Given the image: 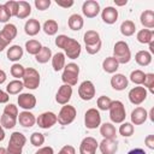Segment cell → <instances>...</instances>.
I'll return each mask as SVG.
<instances>
[{
    "label": "cell",
    "instance_id": "25",
    "mask_svg": "<svg viewBox=\"0 0 154 154\" xmlns=\"http://www.w3.org/2000/svg\"><path fill=\"white\" fill-rule=\"evenodd\" d=\"M67 24H69V28L71 30H75V31H78L83 28V24H84V20L82 18L81 14H77V13H73L67 19Z\"/></svg>",
    "mask_w": 154,
    "mask_h": 154
},
{
    "label": "cell",
    "instance_id": "11",
    "mask_svg": "<svg viewBox=\"0 0 154 154\" xmlns=\"http://www.w3.org/2000/svg\"><path fill=\"white\" fill-rule=\"evenodd\" d=\"M97 147L99 143L94 137H84L79 144V154H95Z\"/></svg>",
    "mask_w": 154,
    "mask_h": 154
},
{
    "label": "cell",
    "instance_id": "9",
    "mask_svg": "<svg viewBox=\"0 0 154 154\" xmlns=\"http://www.w3.org/2000/svg\"><path fill=\"white\" fill-rule=\"evenodd\" d=\"M78 95L82 100L89 101L95 96V87L91 81H84L78 87Z\"/></svg>",
    "mask_w": 154,
    "mask_h": 154
},
{
    "label": "cell",
    "instance_id": "52",
    "mask_svg": "<svg viewBox=\"0 0 154 154\" xmlns=\"http://www.w3.org/2000/svg\"><path fill=\"white\" fill-rule=\"evenodd\" d=\"M144 143L149 149H154V135H148L144 138Z\"/></svg>",
    "mask_w": 154,
    "mask_h": 154
},
{
    "label": "cell",
    "instance_id": "47",
    "mask_svg": "<svg viewBox=\"0 0 154 154\" xmlns=\"http://www.w3.org/2000/svg\"><path fill=\"white\" fill-rule=\"evenodd\" d=\"M34 4L38 11H45L51 6V0H35Z\"/></svg>",
    "mask_w": 154,
    "mask_h": 154
},
{
    "label": "cell",
    "instance_id": "49",
    "mask_svg": "<svg viewBox=\"0 0 154 154\" xmlns=\"http://www.w3.org/2000/svg\"><path fill=\"white\" fill-rule=\"evenodd\" d=\"M101 45H102V42H99V43L93 45V46H85L87 53H89V54H96V53H99V51L101 49Z\"/></svg>",
    "mask_w": 154,
    "mask_h": 154
},
{
    "label": "cell",
    "instance_id": "53",
    "mask_svg": "<svg viewBox=\"0 0 154 154\" xmlns=\"http://www.w3.org/2000/svg\"><path fill=\"white\" fill-rule=\"evenodd\" d=\"M35 154H54V150L52 147L47 146V147H41Z\"/></svg>",
    "mask_w": 154,
    "mask_h": 154
},
{
    "label": "cell",
    "instance_id": "40",
    "mask_svg": "<svg viewBox=\"0 0 154 154\" xmlns=\"http://www.w3.org/2000/svg\"><path fill=\"white\" fill-rule=\"evenodd\" d=\"M11 75H12V77H14L16 79H20V78H23V76H24V71H25V67L23 66V65H20V64H13L12 66H11Z\"/></svg>",
    "mask_w": 154,
    "mask_h": 154
},
{
    "label": "cell",
    "instance_id": "45",
    "mask_svg": "<svg viewBox=\"0 0 154 154\" xmlns=\"http://www.w3.org/2000/svg\"><path fill=\"white\" fill-rule=\"evenodd\" d=\"M6 10L8 11L10 16L11 17H16L17 16V10H18V1H13V0H10L4 4Z\"/></svg>",
    "mask_w": 154,
    "mask_h": 154
},
{
    "label": "cell",
    "instance_id": "30",
    "mask_svg": "<svg viewBox=\"0 0 154 154\" xmlns=\"http://www.w3.org/2000/svg\"><path fill=\"white\" fill-rule=\"evenodd\" d=\"M23 57V48L19 45H13L7 49V59L11 61H17Z\"/></svg>",
    "mask_w": 154,
    "mask_h": 154
},
{
    "label": "cell",
    "instance_id": "50",
    "mask_svg": "<svg viewBox=\"0 0 154 154\" xmlns=\"http://www.w3.org/2000/svg\"><path fill=\"white\" fill-rule=\"evenodd\" d=\"M59 154H76V150H75V148H73L72 146L66 144V146H64V147L60 149Z\"/></svg>",
    "mask_w": 154,
    "mask_h": 154
},
{
    "label": "cell",
    "instance_id": "28",
    "mask_svg": "<svg viewBox=\"0 0 154 154\" xmlns=\"http://www.w3.org/2000/svg\"><path fill=\"white\" fill-rule=\"evenodd\" d=\"M136 38L140 43H146L148 45L149 42H152L154 40V31L153 30H149V29H142L137 32L136 35Z\"/></svg>",
    "mask_w": 154,
    "mask_h": 154
},
{
    "label": "cell",
    "instance_id": "38",
    "mask_svg": "<svg viewBox=\"0 0 154 154\" xmlns=\"http://www.w3.org/2000/svg\"><path fill=\"white\" fill-rule=\"evenodd\" d=\"M16 123H17V118H13L7 114H2L0 118V124L5 129H13L16 126Z\"/></svg>",
    "mask_w": 154,
    "mask_h": 154
},
{
    "label": "cell",
    "instance_id": "24",
    "mask_svg": "<svg viewBox=\"0 0 154 154\" xmlns=\"http://www.w3.org/2000/svg\"><path fill=\"white\" fill-rule=\"evenodd\" d=\"M100 134L103 138H109V140H114L116 135H117V130L114 128V125L112 123H103L100 126Z\"/></svg>",
    "mask_w": 154,
    "mask_h": 154
},
{
    "label": "cell",
    "instance_id": "29",
    "mask_svg": "<svg viewBox=\"0 0 154 154\" xmlns=\"http://www.w3.org/2000/svg\"><path fill=\"white\" fill-rule=\"evenodd\" d=\"M135 60L141 66H148L152 63V54L148 51H138L135 55Z\"/></svg>",
    "mask_w": 154,
    "mask_h": 154
},
{
    "label": "cell",
    "instance_id": "60",
    "mask_svg": "<svg viewBox=\"0 0 154 154\" xmlns=\"http://www.w3.org/2000/svg\"><path fill=\"white\" fill-rule=\"evenodd\" d=\"M148 45H149V53H150V54H152V53H154V41L149 42Z\"/></svg>",
    "mask_w": 154,
    "mask_h": 154
},
{
    "label": "cell",
    "instance_id": "46",
    "mask_svg": "<svg viewBox=\"0 0 154 154\" xmlns=\"http://www.w3.org/2000/svg\"><path fill=\"white\" fill-rule=\"evenodd\" d=\"M4 114H7V116H11L13 118H17L18 117V108L16 105L13 103H10L7 106H5L4 108Z\"/></svg>",
    "mask_w": 154,
    "mask_h": 154
},
{
    "label": "cell",
    "instance_id": "19",
    "mask_svg": "<svg viewBox=\"0 0 154 154\" xmlns=\"http://www.w3.org/2000/svg\"><path fill=\"white\" fill-rule=\"evenodd\" d=\"M111 85L114 90H124L128 87V78L123 73H116L111 78Z\"/></svg>",
    "mask_w": 154,
    "mask_h": 154
},
{
    "label": "cell",
    "instance_id": "62",
    "mask_svg": "<svg viewBox=\"0 0 154 154\" xmlns=\"http://www.w3.org/2000/svg\"><path fill=\"white\" fill-rule=\"evenodd\" d=\"M153 112H154V109L152 108V109H150V113L148 114V116H149V118H150V120H154V118H153Z\"/></svg>",
    "mask_w": 154,
    "mask_h": 154
},
{
    "label": "cell",
    "instance_id": "26",
    "mask_svg": "<svg viewBox=\"0 0 154 154\" xmlns=\"http://www.w3.org/2000/svg\"><path fill=\"white\" fill-rule=\"evenodd\" d=\"M118 67H119V64L114 57H107L102 61V69L107 73H114L118 70Z\"/></svg>",
    "mask_w": 154,
    "mask_h": 154
},
{
    "label": "cell",
    "instance_id": "43",
    "mask_svg": "<svg viewBox=\"0 0 154 154\" xmlns=\"http://www.w3.org/2000/svg\"><path fill=\"white\" fill-rule=\"evenodd\" d=\"M30 143L35 147H41L45 143V136L41 132H34L30 136Z\"/></svg>",
    "mask_w": 154,
    "mask_h": 154
},
{
    "label": "cell",
    "instance_id": "3",
    "mask_svg": "<svg viewBox=\"0 0 154 154\" xmlns=\"http://www.w3.org/2000/svg\"><path fill=\"white\" fill-rule=\"evenodd\" d=\"M113 54L118 64H128L131 60V52H130L129 45L125 41L116 42L113 47Z\"/></svg>",
    "mask_w": 154,
    "mask_h": 154
},
{
    "label": "cell",
    "instance_id": "23",
    "mask_svg": "<svg viewBox=\"0 0 154 154\" xmlns=\"http://www.w3.org/2000/svg\"><path fill=\"white\" fill-rule=\"evenodd\" d=\"M140 20L144 28H147L149 30L153 29L154 28V11L153 10H144L141 13Z\"/></svg>",
    "mask_w": 154,
    "mask_h": 154
},
{
    "label": "cell",
    "instance_id": "31",
    "mask_svg": "<svg viewBox=\"0 0 154 154\" xmlns=\"http://www.w3.org/2000/svg\"><path fill=\"white\" fill-rule=\"evenodd\" d=\"M52 66L57 72L65 67V54L63 52H58L52 57Z\"/></svg>",
    "mask_w": 154,
    "mask_h": 154
},
{
    "label": "cell",
    "instance_id": "36",
    "mask_svg": "<svg viewBox=\"0 0 154 154\" xmlns=\"http://www.w3.org/2000/svg\"><path fill=\"white\" fill-rule=\"evenodd\" d=\"M41 48H42V45H41L40 41H37V40L31 38V40H29V41L25 42V49H26V52H28L29 54H31V55H36V54L41 51Z\"/></svg>",
    "mask_w": 154,
    "mask_h": 154
},
{
    "label": "cell",
    "instance_id": "34",
    "mask_svg": "<svg viewBox=\"0 0 154 154\" xmlns=\"http://www.w3.org/2000/svg\"><path fill=\"white\" fill-rule=\"evenodd\" d=\"M136 31V25L132 20H124L120 24V32L124 36H132Z\"/></svg>",
    "mask_w": 154,
    "mask_h": 154
},
{
    "label": "cell",
    "instance_id": "16",
    "mask_svg": "<svg viewBox=\"0 0 154 154\" xmlns=\"http://www.w3.org/2000/svg\"><path fill=\"white\" fill-rule=\"evenodd\" d=\"M99 148L102 154H116V152L118 150V144L116 140L103 138L99 143Z\"/></svg>",
    "mask_w": 154,
    "mask_h": 154
},
{
    "label": "cell",
    "instance_id": "17",
    "mask_svg": "<svg viewBox=\"0 0 154 154\" xmlns=\"http://www.w3.org/2000/svg\"><path fill=\"white\" fill-rule=\"evenodd\" d=\"M131 124H135V125H141L143 124L147 118H148V113L146 111V108L143 107H136L132 112H131Z\"/></svg>",
    "mask_w": 154,
    "mask_h": 154
},
{
    "label": "cell",
    "instance_id": "41",
    "mask_svg": "<svg viewBox=\"0 0 154 154\" xmlns=\"http://www.w3.org/2000/svg\"><path fill=\"white\" fill-rule=\"evenodd\" d=\"M111 103H112V100H111L108 96H106V95L100 96V97L97 99V101H96L97 108L101 109V111H107V109H109Z\"/></svg>",
    "mask_w": 154,
    "mask_h": 154
},
{
    "label": "cell",
    "instance_id": "27",
    "mask_svg": "<svg viewBox=\"0 0 154 154\" xmlns=\"http://www.w3.org/2000/svg\"><path fill=\"white\" fill-rule=\"evenodd\" d=\"M31 13V6L28 1H18V10H17V18L24 19L28 18Z\"/></svg>",
    "mask_w": 154,
    "mask_h": 154
},
{
    "label": "cell",
    "instance_id": "14",
    "mask_svg": "<svg viewBox=\"0 0 154 154\" xmlns=\"http://www.w3.org/2000/svg\"><path fill=\"white\" fill-rule=\"evenodd\" d=\"M18 105L20 108H23L24 111H29L32 109L36 106V97L35 95L30 94V93H22L18 96Z\"/></svg>",
    "mask_w": 154,
    "mask_h": 154
},
{
    "label": "cell",
    "instance_id": "6",
    "mask_svg": "<svg viewBox=\"0 0 154 154\" xmlns=\"http://www.w3.org/2000/svg\"><path fill=\"white\" fill-rule=\"evenodd\" d=\"M23 85L28 89H36L40 85V73L32 67H26L23 76Z\"/></svg>",
    "mask_w": 154,
    "mask_h": 154
},
{
    "label": "cell",
    "instance_id": "4",
    "mask_svg": "<svg viewBox=\"0 0 154 154\" xmlns=\"http://www.w3.org/2000/svg\"><path fill=\"white\" fill-rule=\"evenodd\" d=\"M78 75H79V66L77 64H75V63H69L64 67V72H63L61 79H63L64 84L73 87V85L77 84Z\"/></svg>",
    "mask_w": 154,
    "mask_h": 154
},
{
    "label": "cell",
    "instance_id": "5",
    "mask_svg": "<svg viewBox=\"0 0 154 154\" xmlns=\"http://www.w3.org/2000/svg\"><path fill=\"white\" fill-rule=\"evenodd\" d=\"M108 111H109V118L113 123H117V124L124 123L125 117H126V112H125L124 103L122 101H119V100L112 101Z\"/></svg>",
    "mask_w": 154,
    "mask_h": 154
},
{
    "label": "cell",
    "instance_id": "58",
    "mask_svg": "<svg viewBox=\"0 0 154 154\" xmlns=\"http://www.w3.org/2000/svg\"><path fill=\"white\" fill-rule=\"evenodd\" d=\"M4 138H5V130H4V128L0 124V142L4 141Z\"/></svg>",
    "mask_w": 154,
    "mask_h": 154
},
{
    "label": "cell",
    "instance_id": "15",
    "mask_svg": "<svg viewBox=\"0 0 154 154\" xmlns=\"http://www.w3.org/2000/svg\"><path fill=\"white\" fill-rule=\"evenodd\" d=\"M71 96H72V87H70L67 84H63L57 91L55 101L59 105H67Z\"/></svg>",
    "mask_w": 154,
    "mask_h": 154
},
{
    "label": "cell",
    "instance_id": "7",
    "mask_svg": "<svg viewBox=\"0 0 154 154\" xmlns=\"http://www.w3.org/2000/svg\"><path fill=\"white\" fill-rule=\"evenodd\" d=\"M76 116H77V111H76V108L73 106H71L69 103L64 105L61 107V109L59 111L58 116H57L58 123L60 125H69L75 120Z\"/></svg>",
    "mask_w": 154,
    "mask_h": 154
},
{
    "label": "cell",
    "instance_id": "13",
    "mask_svg": "<svg viewBox=\"0 0 154 154\" xmlns=\"http://www.w3.org/2000/svg\"><path fill=\"white\" fill-rule=\"evenodd\" d=\"M82 12L87 18H94L100 13V4L95 0H87L83 2Z\"/></svg>",
    "mask_w": 154,
    "mask_h": 154
},
{
    "label": "cell",
    "instance_id": "18",
    "mask_svg": "<svg viewBox=\"0 0 154 154\" xmlns=\"http://www.w3.org/2000/svg\"><path fill=\"white\" fill-rule=\"evenodd\" d=\"M101 18L106 24H114L118 19V10L112 6H107L101 12Z\"/></svg>",
    "mask_w": 154,
    "mask_h": 154
},
{
    "label": "cell",
    "instance_id": "55",
    "mask_svg": "<svg viewBox=\"0 0 154 154\" xmlns=\"http://www.w3.org/2000/svg\"><path fill=\"white\" fill-rule=\"evenodd\" d=\"M7 46H8V42H6V41L2 38V36L0 35V52H2Z\"/></svg>",
    "mask_w": 154,
    "mask_h": 154
},
{
    "label": "cell",
    "instance_id": "59",
    "mask_svg": "<svg viewBox=\"0 0 154 154\" xmlns=\"http://www.w3.org/2000/svg\"><path fill=\"white\" fill-rule=\"evenodd\" d=\"M114 4H116L117 6H124V5H126V4H128V0H123V1H114Z\"/></svg>",
    "mask_w": 154,
    "mask_h": 154
},
{
    "label": "cell",
    "instance_id": "22",
    "mask_svg": "<svg viewBox=\"0 0 154 154\" xmlns=\"http://www.w3.org/2000/svg\"><path fill=\"white\" fill-rule=\"evenodd\" d=\"M41 30V24L37 19L35 18H31V19H28L25 25H24V31L26 35L29 36H35L38 34V31Z\"/></svg>",
    "mask_w": 154,
    "mask_h": 154
},
{
    "label": "cell",
    "instance_id": "35",
    "mask_svg": "<svg viewBox=\"0 0 154 154\" xmlns=\"http://www.w3.org/2000/svg\"><path fill=\"white\" fill-rule=\"evenodd\" d=\"M35 59L40 64H46L49 59H52V51H51V48L42 46L41 51L35 55Z\"/></svg>",
    "mask_w": 154,
    "mask_h": 154
},
{
    "label": "cell",
    "instance_id": "44",
    "mask_svg": "<svg viewBox=\"0 0 154 154\" xmlns=\"http://www.w3.org/2000/svg\"><path fill=\"white\" fill-rule=\"evenodd\" d=\"M143 85L152 94H154V73H146V78H144Z\"/></svg>",
    "mask_w": 154,
    "mask_h": 154
},
{
    "label": "cell",
    "instance_id": "54",
    "mask_svg": "<svg viewBox=\"0 0 154 154\" xmlns=\"http://www.w3.org/2000/svg\"><path fill=\"white\" fill-rule=\"evenodd\" d=\"M8 100H10L8 94L0 89V103H6V102H8Z\"/></svg>",
    "mask_w": 154,
    "mask_h": 154
},
{
    "label": "cell",
    "instance_id": "12",
    "mask_svg": "<svg viewBox=\"0 0 154 154\" xmlns=\"http://www.w3.org/2000/svg\"><path fill=\"white\" fill-rule=\"evenodd\" d=\"M147 99V89L144 87H135L129 91V100L134 105H141Z\"/></svg>",
    "mask_w": 154,
    "mask_h": 154
},
{
    "label": "cell",
    "instance_id": "20",
    "mask_svg": "<svg viewBox=\"0 0 154 154\" xmlns=\"http://www.w3.org/2000/svg\"><path fill=\"white\" fill-rule=\"evenodd\" d=\"M17 118H18L19 124H20L22 126H24V128H31V126H34V124L36 123L35 116H34L31 112H29V111H23V112H20Z\"/></svg>",
    "mask_w": 154,
    "mask_h": 154
},
{
    "label": "cell",
    "instance_id": "2",
    "mask_svg": "<svg viewBox=\"0 0 154 154\" xmlns=\"http://www.w3.org/2000/svg\"><path fill=\"white\" fill-rule=\"evenodd\" d=\"M26 143V137L19 132V131H14L11 137H10V142L8 146L6 148L7 154H22L23 147Z\"/></svg>",
    "mask_w": 154,
    "mask_h": 154
},
{
    "label": "cell",
    "instance_id": "56",
    "mask_svg": "<svg viewBox=\"0 0 154 154\" xmlns=\"http://www.w3.org/2000/svg\"><path fill=\"white\" fill-rule=\"evenodd\" d=\"M128 154H147L142 148H135V149H131Z\"/></svg>",
    "mask_w": 154,
    "mask_h": 154
},
{
    "label": "cell",
    "instance_id": "32",
    "mask_svg": "<svg viewBox=\"0 0 154 154\" xmlns=\"http://www.w3.org/2000/svg\"><path fill=\"white\" fill-rule=\"evenodd\" d=\"M24 85L20 79H13L6 85V93L8 95H17L23 90Z\"/></svg>",
    "mask_w": 154,
    "mask_h": 154
},
{
    "label": "cell",
    "instance_id": "8",
    "mask_svg": "<svg viewBox=\"0 0 154 154\" xmlns=\"http://www.w3.org/2000/svg\"><path fill=\"white\" fill-rule=\"evenodd\" d=\"M84 124L88 129H96L101 124V116L100 112L96 108H89L87 109L84 114Z\"/></svg>",
    "mask_w": 154,
    "mask_h": 154
},
{
    "label": "cell",
    "instance_id": "10",
    "mask_svg": "<svg viewBox=\"0 0 154 154\" xmlns=\"http://www.w3.org/2000/svg\"><path fill=\"white\" fill-rule=\"evenodd\" d=\"M57 122H58L57 114L53 113V112H43V113H41V114L37 117V119H36L37 125H38L41 129H49V128H52L53 125H55Z\"/></svg>",
    "mask_w": 154,
    "mask_h": 154
},
{
    "label": "cell",
    "instance_id": "61",
    "mask_svg": "<svg viewBox=\"0 0 154 154\" xmlns=\"http://www.w3.org/2000/svg\"><path fill=\"white\" fill-rule=\"evenodd\" d=\"M0 154H7V150H6V148H4V147H0Z\"/></svg>",
    "mask_w": 154,
    "mask_h": 154
},
{
    "label": "cell",
    "instance_id": "42",
    "mask_svg": "<svg viewBox=\"0 0 154 154\" xmlns=\"http://www.w3.org/2000/svg\"><path fill=\"white\" fill-rule=\"evenodd\" d=\"M119 134L124 137H130L134 134V124L131 123H122V125L119 126Z\"/></svg>",
    "mask_w": 154,
    "mask_h": 154
},
{
    "label": "cell",
    "instance_id": "1",
    "mask_svg": "<svg viewBox=\"0 0 154 154\" xmlns=\"http://www.w3.org/2000/svg\"><path fill=\"white\" fill-rule=\"evenodd\" d=\"M55 46L58 48L64 49V54L70 59H77L82 51L81 43L77 40L71 38L66 35H58L55 38Z\"/></svg>",
    "mask_w": 154,
    "mask_h": 154
},
{
    "label": "cell",
    "instance_id": "39",
    "mask_svg": "<svg viewBox=\"0 0 154 154\" xmlns=\"http://www.w3.org/2000/svg\"><path fill=\"white\" fill-rule=\"evenodd\" d=\"M144 78H146V73L142 71V70H134L131 73H130V81L135 84H143L144 82Z\"/></svg>",
    "mask_w": 154,
    "mask_h": 154
},
{
    "label": "cell",
    "instance_id": "51",
    "mask_svg": "<svg viewBox=\"0 0 154 154\" xmlns=\"http://www.w3.org/2000/svg\"><path fill=\"white\" fill-rule=\"evenodd\" d=\"M55 2H57L58 6L64 7V8H69V7H71L73 5V1L72 0H57Z\"/></svg>",
    "mask_w": 154,
    "mask_h": 154
},
{
    "label": "cell",
    "instance_id": "33",
    "mask_svg": "<svg viewBox=\"0 0 154 154\" xmlns=\"http://www.w3.org/2000/svg\"><path fill=\"white\" fill-rule=\"evenodd\" d=\"M84 43L85 46H93V45H96L99 42H101V38H100V35L97 31L95 30H88L85 34H84Z\"/></svg>",
    "mask_w": 154,
    "mask_h": 154
},
{
    "label": "cell",
    "instance_id": "57",
    "mask_svg": "<svg viewBox=\"0 0 154 154\" xmlns=\"http://www.w3.org/2000/svg\"><path fill=\"white\" fill-rule=\"evenodd\" d=\"M6 72L4 70H0V84H2L5 81H6Z\"/></svg>",
    "mask_w": 154,
    "mask_h": 154
},
{
    "label": "cell",
    "instance_id": "21",
    "mask_svg": "<svg viewBox=\"0 0 154 154\" xmlns=\"http://www.w3.org/2000/svg\"><path fill=\"white\" fill-rule=\"evenodd\" d=\"M0 35L2 36V38L6 42L10 43L17 36V26L14 24H12V23H7V24H5V26L0 31Z\"/></svg>",
    "mask_w": 154,
    "mask_h": 154
},
{
    "label": "cell",
    "instance_id": "48",
    "mask_svg": "<svg viewBox=\"0 0 154 154\" xmlns=\"http://www.w3.org/2000/svg\"><path fill=\"white\" fill-rule=\"evenodd\" d=\"M11 18L8 11L6 10L5 5H0V23H7L8 19Z\"/></svg>",
    "mask_w": 154,
    "mask_h": 154
},
{
    "label": "cell",
    "instance_id": "37",
    "mask_svg": "<svg viewBox=\"0 0 154 154\" xmlns=\"http://www.w3.org/2000/svg\"><path fill=\"white\" fill-rule=\"evenodd\" d=\"M58 28H59V26H58L57 20H54V19H48V20L45 22L42 29H43L45 34L52 36V35H55V34L58 32Z\"/></svg>",
    "mask_w": 154,
    "mask_h": 154
}]
</instances>
